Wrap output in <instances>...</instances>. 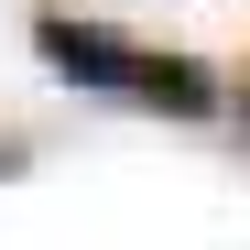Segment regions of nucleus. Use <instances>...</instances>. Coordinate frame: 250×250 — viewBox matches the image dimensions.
I'll return each instance as SVG.
<instances>
[{
  "label": "nucleus",
  "instance_id": "nucleus-2",
  "mask_svg": "<svg viewBox=\"0 0 250 250\" xmlns=\"http://www.w3.org/2000/svg\"><path fill=\"white\" fill-rule=\"evenodd\" d=\"M131 98H142V109H163V120H218V98H229V87H218L196 55H142V65H131Z\"/></svg>",
  "mask_w": 250,
  "mask_h": 250
},
{
  "label": "nucleus",
  "instance_id": "nucleus-3",
  "mask_svg": "<svg viewBox=\"0 0 250 250\" xmlns=\"http://www.w3.org/2000/svg\"><path fill=\"white\" fill-rule=\"evenodd\" d=\"M239 120H250V76H239Z\"/></svg>",
  "mask_w": 250,
  "mask_h": 250
},
{
  "label": "nucleus",
  "instance_id": "nucleus-1",
  "mask_svg": "<svg viewBox=\"0 0 250 250\" xmlns=\"http://www.w3.org/2000/svg\"><path fill=\"white\" fill-rule=\"evenodd\" d=\"M33 55L65 87H109V98H131V65H142V44H120L109 22H76V11H33Z\"/></svg>",
  "mask_w": 250,
  "mask_h": 250
}]
</instances>
